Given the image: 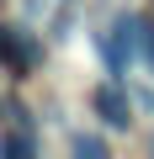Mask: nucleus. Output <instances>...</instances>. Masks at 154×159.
Returning <instances> with one entry per match:
<instances>
[{
    "instance_id": "obj_1",
    "label": "nucleus",
    "mask_w": 154,
    "mask_h": 159,
    "mask_svg": "<svg viewBox=\"0 0 154 159\" xmlns=\"http://www.w3.org/2000/svg\"><path fill=\"white\" fill-rule=\"evenodd\" d=\"M0 58H6L16 74H32L37 69V37L27 27H0Z\"/></svg>"
},
{
    "instance_id": "obj_2",
    "label": "nucleus",
    "mask_w": 154,
    "mask_h": 159,
    "mask_svg": "<svg viewBox=\"0 0 154 159\" xmlns=\"http://www.w3.org/2000/svg\"><path fill=\"white\" fill-rule=\"evenodd\" d=\"M91 106H96V117H101L106 127H128V122H133V101H128L122 85H96Z\"/></svg>"
},
{
    "instance_id": "obj_5",
    "label": "nucleus",
    "mask_w": 154,
    "mask_h": 159,
    "mask_svg": "<svg viewBox=\"0 0 154 159\" xmlns=\"http://www.w3.org/2000/svg\"><path fill=\"white\" fill-rule=\"evenodd\" d=\"M143 48H149V58H154V32H149V43H143Z\"/></svg>"
},
{
    "instance_id": "obj_4",
    "label": "nucleus",
    "mask_w": 154,
    "mask_h": 159,
    "mask_svg": "<svg viewBox=\"0 0 154 159\" xmlns=\"http://www.w3.org/2000/svg\"><path fill=\"white\" fill-rule=\"evenodd\" d=\"M0 148H6V154H32V138H6Z\"/></svg>"
},
{
    "instance_id": "obj_3",
    "label": "nucleus",
    "mask_w": 154,
    "mask_h": 159,
    "mask_svg": "<svg viewBox=\"0 0 154 159\" xmlns=\"http://www.w3.org/2000/svg\"><path fill=\"white\" fill-rule=\"evenodd\" d=\"M74 154H91V159H101V154H106V143H101V138H85V133H80V138H74Z\"/></svg>"
}]
</instances>
